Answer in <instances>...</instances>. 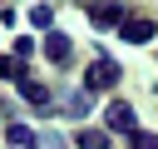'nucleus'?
Here are the masks:
<instances>
[{
	"label": "nucleus",
	"instance_id": "3",
	"mask_svg": "<svg viewBox=\"0 0 158 149\" xmlns=\"http://www.w3.org/2000/svg\"><path fill=\"white\" fill-rule=\"evenodd\" d=\"M118 40H128V45H148V40H153V20H143V15L123 20V25H118Z\"/></svg>",
	"mask_w": 158,
	"mask_h": 149
},
{
	"label": "nucleus",
	"instance_id": "1",
	"mask_svg": "<svg viewBox=\"0 0 158 149\" xmlns=\"http://www.w3.org/2000/svg\"><path fill=\"white\" fill-rule=\"evenodd\" d=\"M118 79H123V70H118L109 55H99V60L89 65V74H84V89H114Z\"/></svg>",
	"mask_w": 158,
	"mask_h": 149
},
{
	"label": "nucleus",
	"instance_id": "6",
	"mask_svg": "<svg viewBox=\"0 0 158 149\" xmlns=\"http://www.w3.org/2000/svg\"><path fill=\"white\" fill-rule=\"evenodd\" d=\"M89 20H94V25H123L128 15H123V5H94Z\"/></svg>",
	"mask_w": 158,
	"mask_h": 149
},
{
	"label": "nucleus",
	"instance_id": "8",
	"mask_svg": "<svg viewBox=\"0 0 158 149\" xmlns=\"http://www.w3.org/2000/svg\"><path fill=\"white\" fill-rule=\"evenodd\" d=\"M79 149H109V129H79Z\"/></svg>",
	"mask_w": 158,
	"mask_h": 149
},
{
	"label": "nucleus",
	"instance_id": "2",
	"mask_svg": "<svg viewBox=\"0 0 158 149\" xmlns=\"http://www.w3.org/2000/svg\"><path fill=\"white\" fill-rule=\"evenodd\" d=\"M104 124H109L114 134H138V124H133V109H128L123 99H114V104L104 109Z\"/></svg>",
	"mask_w": 158,
	"mask_h": 149
},
{
	"label": "nucleus",
	"instance_id": "11",
	"mask_svg": "<svg viewBox=\"0 0 158 149\" xmlns=\"http://www.w3.org/2000/svg\"><path fill=\"white\" fill-rule=\"evenodd\" d=\"M128 144H133V149H158V134H143V129H138V134H128Z\"/></svg>",
	"mask_w": 158,
	"mask_h": 149
},
{
	"label": "nucleus",
	"instance_id": "9",
	"mask_svg": "<svg viewBox=\"0 0 158 149\" xmlns=\"http://www.w3.org/2000/svg\"><path fill=\"white\" fill-rule=\"evenodd\" d=\"M30 25H35V30H49V25H54V5H35V10H30Z\"/></svg>",
	"mask_w": 158,
	"mask_h": 149
},
{
	"label": "nucleus",
	"instance_id": "4",
	"mask_svg": "<svg viewBox=\"0 0 158 149\" xmlns=\"http://www.w3.org/2000/svg\"><path fill=\"white\" fill-rule=\"evenodd\" d=\"M44 55H49L54 65H69V55H74V45H69V35H59V30H49V35H44Z\"/></svg>",
	"mask_w": 158,
	"mask_h": 149
},
{
	"label": "nucleus",
	"instance_id": "7",
	"mask_svg": "<svg viewBox=\"0 0 158 149\" xmlns=\"http://www.w3.org/2000/svg\"><path fill=\"white\" fill-rule=\"evenodd\" d=\"M5 139H10L15 149H35V129H30V124H5Z\"/></svg>",
	"mask_w": 158,
	"mask_h": 149
},
{
	"label": "nucleus",
	"instance_id": "10",
	"mask_svg": "<svg viewBox=\"0 0 158 149\" xmlns=\"http://www.w3.org/2000/svg\"><path fill=\"white\" fill-rule=\"evenodd\" d=\"M0 79H15V84H20V79H25V65H15V60L0 55Z\"/></svg>",
	"mask_w": 158,
	"mask_h": 149
},
{
	"label": "nucleus",
	"instance_id": "5",
	"mask_svg": "<svg viewBox=\"0 0 158 149\" xmlns=\"http://www.w3.org/2000/svg\"><path fill=\"white\" fill-rule=\"evenodd\" d=\"M20 94H25V104H35V109H49V89H44L40 79H30V74H25V79H20Z\"/></svg>",
	"mask_w": 158,
	"mask_h": 149
}]
</instances>
